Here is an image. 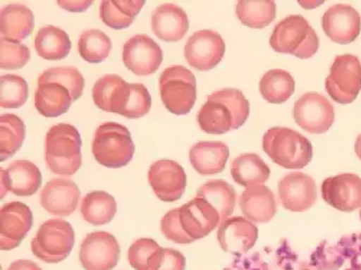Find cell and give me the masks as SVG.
<instances>
[{
	"label": "cell",
	"instance_id": "1",
	"mask_svg": "<svg viewBox=\"0 0 361 270\" xmlns=\"http://www.w3.org/2000/svg\"><path fill=\"white\" fill-rule=\"evenodd\" d=\"M250 115V104L241 91L222 89L209 95L198 111L200 129L208 134H225L239 129Z\"/></svg>",
	"mask_w": 361,
	"mask_h": 270
},
{
	"label": "cell",
	"instance_id": "2",
	"mask_svg": "<svg viewBox=\"0 0 361 270\" xmlns=\"http://www.w3.org/2000/svg\"><path fill=\"white\" fill-rule=\"evenodd\" d=\"M80 134L70 123L50 128L44 140V159L50 171L58 176H72L82 164Z\"/></svg>",
	"mask_w": 361,
	"mask_h": 270
},
{
	"label": "cell",
	"instance_id": "3",
	"mask_svg": "<svg viewBox=\"0 0 361 270\" xmlns=\"http://www.w3.org/2000/svg\"><path fill=\"white\" fill-rule=\"evenodd\" d=\"M263 149L271 161L285 168H303L313 158V145L301 133L275 127L263 137Z\"/></svg>",
	"mask_w": 361,
	"mask_h": 270
},
{
	"label": "cell",
	"instance_id": "4",
	"mask_svg": "<svg viewBox=\"0 0 361 270\" xmlns=\"http://www.w3.org/2000/svg\"><path fill=\"white\" fill-rule=\"evenodd\" d=\"M269 44L278 54L310 59L317 54L320 42L307 20L297 14L287 16L275 26Z\"/></svg>",
	"mask_w": 361,
	"mask_h": 270
},
{
	"label": "cell",
	"instance_id": "5",
	"mask_svg": "<svg viewBox=\"0 0 361 270\" xmlns=\"http://www.w3.org/2000/svg\"><path fill=\"white\" fill-rule=\"evenodd\" d=\"M135 146L129 130L117 123H104L95 130L92 154L103 166L119 168L128 166L135 155Z\"/></svg>",
	"mask_w": 361,
	"mask_h": 270
},
{
	"label": "cell",
	"instance_id": "6",
	"mask_svg": "<svg viewBox=\"0 0 361 270\" xmlns=\"http://www.w3.org/2000/svg\"><path fill=\"white\" fill-rule=\"evenodd\" d=\"M159 91L162 103L170 113L188 115L196 102V78L185 66L173 65L160 75Z\"/></svg>",
	"mask_w": 361,
	"mask_h": 270
},
{
	"label": "cell",
	"instance_id": "7",
	"mask_svg": "<svg viewBox=\"0 0 361 270\" xmlns=\"http://www.w3.org/2000/svg\"><path fill=\"white\" fill-rule=\"evenodd\" d=\"M75 231L64 219H49L38 229L30 243L32 254L44 263L56 264L70 257Z\"/></svg>",
	"mask_w": 361,
	"mask_h": 270
},
{
	"label": "cell",
	"instance_id": "8",
	"mask_svg": "<svg viewBox=\"0 0 361 270\" xmlns=\"http://www.w3.org/2000/svg\"><path fill=\"white\" fill-rule=\"evenodd\" d=\"M310 264L315 270H361V233L343 235L334 245L320 243Z\"/></svg>",
	"mask_w": 361,
	"mask_h": 270
},
{
	"label": "cell",
	"instance_id": "9",
	"mask_svg": "<svg viewBox=\"0 0 361 270\" xmlns=\"http://www.w3.org/2000/svg\"><path fill=\"white\" fill-rule=\"evenodd\" d=\"M326 91L334 101L348 105L361 91V62L353 54L338 56L326 77Z\"/></svg>",
	"mask_w": 361,
	"mask_h": 270
},
{
	"label": "cell",
	"instance_id": "10",
	"mask_svg": "<svg viewBox=\"0 0 361 270\" xmlns=\"http://www.w3.org/2000/svg\"><path fill=\"white\" fill-rule=\"evenodd\" d=\"M294 121L304 131L312 134L326 133L336 119L329 99L317 92H306L293 107Z\"/></svg>",
	"mask_w": 361,
	"mask_h": 270
},
{
	"label": "cell",
	"instance_id": "11",
	"mask_svg": "<svg viewBox=\"0 0 361 270\" xmlns=\"http://www.w3.org/2000/svg\"><path fill=\"white\" fill-rule=\"evenodd\" d=\"M121 247L111 233H88L80 245L79 261L85 270H111L119 262Z\"/></svg>",
	"mask_w": 361,
	"mask_h": 270
},
{
	"label": "cell",
	"instance_id": "12",
	"mask_svg": "<svg viewBox=\"0 0 361 270\" xmlns=\"http://www.w3.org/2000/svg\"><path fill=\"white\" fill-rule=\"evenodd\" d=\"M225 42L219 32L211 30L194 32L184 48L188 64L200 72H209L223 60Z\"/></svg>",
	"mask_w": 361,
	"mask_h": 270
},
{
	"label": "cell",
	"instance_id": "13",
	"mask_svg": "<svg viewBox=\"0 0 361 270\" xmlns=\"http://www.w3.org/2000/svg\"><path fill=\"white\" fill-rule=\"evenodd\" d=\"M162 60L161 48L149 36L139 34L123 44V63L130 72L137 76H149L157 72Z\"/></svg>",
	"mask_w": 361,
	"mask_h": 270
},
{
	"label": "cell",
	"instance_id": "14",
	"mask_svg": "<svg viewBox=\"0 0 361 270\" xmlns=\"http://www.w3.org/2000/svg\"><path fill=\"white\" fill-rule=\"evenodd\" d=\"M149 183L160 200L174 202L185 192L188 178L180 164L174 160L161 159L154 162L149 168Z\"/></svg>",
	"mask_w": 361,
	"mask_h": 270
},
{
	"label": "cell",
	"instance_id": "15",
	"mask_svg": "<svg viewBox=\"0 0 361 270\" xmlns=\"http://www.w3.org/2000/svg\"><path fill=\"white\" fill-rule=\"evenodd\" d=\"M315 180L302 172H292L278 183V196L286 210L304 212L310 210L317 200Z\"/></svg>",
	"mask_w": 361,
	"mask_h": 270
},
{
	"label": "cell",
	"instance_id": "16",
	"mask_svg": "<svg viewBox=\"0 0 361 270\" xmlns=\"http://www.w3.org/2000/svg\"><path fill=\"white\" fill-rule=\"evenodd\" d=\"M34 224V216L26 204L13 201L0 210V249L11 251L21 245Z\"/></svg>",
	"mask_w": 361,
	"mask_h": 270
},
{
	"label": "cell",
	"instance_id": "17",
	"mask_svg": "<svg viewBox=\"0 0 361 270\" xmlns=\"http://www.w3.org/2000/svg\"><path fill=\"white\" fill-rule=\"evenodd\" d=\"M180 224L184 233L192 240H200L210 235L211 231L220 226L218 211L208 201L197 197L178 210Z\"/></svg>",
	"mask_w": 361,
	"mask_h": 270
},
{
	"label": "cell",
	"instance_id": "18",
	"mask_svg": "<svg viewBox=\"0 0 361 270\" xmlns=\"http://www.w3.org/2000/svg\"><path fill=\"white\" fill-rule=\"evenodd\" d=\"M322 195L326 204L342 212L361 208V178L356 174L344 173L326 178Z\"/></svg>",
	"mask_w": 361,
	"mask_h": 270
},
{
	"label": "cell",
	"instance_id": "19",
	"mask_svg": "<svg viewBox=\"0 0 361 270\" xmlns=\"http://www.w3.org/2000/svg\"><path fill=\"white\" fill-rule=\"evenodd\" d=\"M322 30L336 44H352L361 32L360 14L350 5L332 6L322 16Z\"/></svg>",
	"mask_w": 361,
	"mask_h": 270
},
{
	"label": "cell",
	"instance_id": "20",
	"mask_svg": "<svg viewBox=\"0 0 361 270\" xmlns=\"http://www.w3.org/2000/svg\"><path fill=\"white\" fill-rule=\"evenodd\" d=\"M259 229L245 217H228L219 226V243L225 252L231 254H245L255 247Z\"/></svg>",
	"mask_w": 361,
	"mask_h": 270
},
{
	"label": "cell",
	"instance_id": "21",
	"mask_svg": "<svg viewBox=\"0 0 361 270\" xmlns=\"http://www.w3.org/2000/svg\"><path fill=\"white\" fill-rule=\"evenodd\" d=\"M79 198L80 190L73 180L54 178L42 188L40 204L50 214L65 217L76 211Z\"/></svg>",
	"mask_w": 361,
	"mask_h": 270
},
{
	"label": "cell",
	"instance_id": "22",
	"mask_svg": "<svg viewBox=\"0 0 361 270\" xmlns=\"http://www.w3.org/2000/svg\"><path fill=\"white\" fill-rule=\"evenodd\" d=\"M42 182V172L35 164L30 160H16L9 168H1V198L7 192L16 196H32L39 190Z\"/></svg>",
	"mask_w": 361,
	"mask_h": 270
},
{
	"label": "cell",
	"instance_id": "23",
	"mask_svg": "<svg viewBox=\"0 0 361 270\" xmlns=\"http://www.w3.org/2000/svg\"><path fill=\"white\" fill-rule=\"evenodd\" d=\"M190 21L186 12L173 4L158 6L152 14V30L156 37L168 42H176L186 35Z\"/></svg>",
	"mask_w": 361,
	"mask_h": 270
},
{
	"label": "cell",
	"instance_id": "24",
	"mask_svg": "<svg viewBox=\"0 0 361 270\" xmlns=\"http://www.w3.org/2000/svg\"><path fill=\"white\" fill-rule=\"evenodd\" d=\"M239 207L245 219L255 223L269 222L277 213L275 195L263 184L245 188L239 198Z\"/></svg>",
	"mask_w": 361,
	"mask_h": 270
},
{
	"label": "cell",
	"instance_id": "25",
	"mask_svg": "<svg viewBox=\"0 0 361 270\" xmlns=\"http://www.w3.org/2000/svg\"><path fill=\"white\" fill-rule=\"evenodd\" d=\"M229 149L223 142H198L190 150V161L200 176H214L224 171Z\"/></svg>",
	"mask_w": 361,
	"mask_h": 270
},
{
	"label": "cell",
	"instance_id": "26",
	"mask_svg": "<svg viewBox=\"0 0 361 270\" xmlns=\"http://www.w3.org/2000/svg\"><path fill=\"white\" fill-rule=\"evenodd\" d=\"M34 25V14L26 6L11 4L1 9L0 32L6 39L22 42L32 34Z\"/></svg>",
	"mask_w": 361,
	"mask_h": 270
},
{
	"label": "cell",
	"instance_id": "27",
	"mask_svg": "<svg viewBox=\"0 0 361 270\" xmlns=\"http://www.w3.org/2000/svg\"><path fill=\"white\" fill-rule=\"evenodd\" d=\"M35 107L40 115L56 118L68 113L74 102L70 91L60 83L47 82L38 85L35 92Z\"/></svg>",
	"mask_w": 361,
	"mask_h": 270
},
{
	"label": "cell",
	"instance_id": "28",
	"mask_svg": "<svg viewBox=\"0 0 361 270\" xmlns=\"http://www.w3.org/2000/svg\"><path fill=\"white\" fill-rule=\"evenodd\" d=\"M231 174L237 184L248 188L267 182L271 170L257 154H243L233 160Z\"/></svg>",
	"mask_w": 361,
	"mask_h": 270
},
{
	"label": "cell",
	"instance_id": "29",
	"mask_svg": "<svg viewBox=\"0 0 361 270\" xmlns=\"http://www.w3.org/2000/svg\"><path fill=\"white\" fill-rule=\"evenodd\" d=\"M144 5V0H103L100 18L105 25L113 30H125L133 23Z\"/></svg>",
	"mask_w": 361,
	"mask_h": 270
},
{
	"label": "cell",
	"instance_id": "30",
	"mask_svg": "<svg viewBox=\"0 0 361 270\" xmlns=\"http://www.w3.org/2000/svg\"><path fill=\"white\" fill-rule=\"evenodd\" d=\"M35 49L38 56L44 60L59 61L70 54L72 42L68 32L56 26L48 25L38 30Z\"/></svg>",
	"mask_w": 361,
	"mask_h": 270
},
{
	"label": "cell",
	"instance_id": "31",
	"mask_svg": "<svg viewBox=\"0 0 361 270\" xmlns=\"http://www.w3.org/2000/svg\"><path fill=\"white\" fill-rule=\"evenodd\" d=\"M197 197L204 198L218 211L221 224L233 214L236 204V190L226 180H213L204 183L197 190Z\"/></svg>",
	"mask_w": 361,
	"mask_h": 270
},
{
	"label": "cell",
	"instance_id": "32",
	"mask_svg": "<svg viewBox=\"0 0 361 270\" xmlns=\"http://www.w3.org/2000/svg\"><path fill=\"white\" fill-rule=\"evenodd\" d=\"M80 212L86 222L102 226L113 221L117 213V202L106 192H91L85 196L81 202Z\"/></svg>",
	"mask_w": 361,
	"mask_h": 270
},
{
	"label": "cell",
	"instance_id": "33",
	"mask_svg": "<svg viewBox=\"0 0 361 270\" xmlns=\"http://www.w3.org/2000/svg\"><path fill=\"white\" fill-rule=\"evenodd\" d=\"M295 81L290 73L271 70L259 81V92L263 99L273 104H283L293 95Z\"/></svg>",
	"mask_w": 361,
	"mask_h": 270
},
{
	"label": "cell",
	"instance_id": "34",
	"mask_svg": "<svg viewBox=\"0 0 361 270\" xmlns=\"http://www.w3.org/2000/svg\"><path fill=\"white\" fill-rule=\"evenodd\" d=\"M236 14L243 25L261 30L276 19V4L271 0H240Z\"/></svg>",
	"mask_w": 361,
	"mask_h": 270
},
{
	"label": "cell",
	"instance_id": "35",
	"mask_svg": "<svg viewBox=\"0 0 361 270\" xmlns=\"http://www.w3.org/2000/svg\"><path fill=\"white\" fill-rule=\"evenodd\" d=\"M25 140V125L13 113L0 116V160L13 157Z\"/></svg>",
	"mask_w": 361,
	"mask_h": 270
},
{
	"label": "cell",
	"instance_id": "36",
	"mask_svg": "<svg viewBox=\"0 0 361 270\" xmlns=\"http://www.w3.org/2000/svg\"><path fill=\"white\" fill-rule=\"evenodd\" d=\"M111 42L100 30H89L81 34L78 40V52L86 62L99 64L111 54Z\"/></svg>",
	"mask_w": 361,
	"mask_h": 270
},
{
	"label": "cell",
	"instance_id": "37",
	"mask_svg": "<svg viewBox=\"0 0 361 270\" xmlns=\"http://www.w3.org/2000/svg\"><path fill=\"white\" fill-rule=\"evenodd\" d=\"M47 82H56L70 91L73 101L81 97L85 89V78L74 66L51 67L44 70L39 78L38 85Z\"/></svg>",
	"mask_w": 361,
	"mask_h": 270
},
{
	"label": "cell",
	"instance_id": "38",
	"mask_svg": "<svg viewBox=\"0 0 361 270\" xmlns=\"http://www.w3.org/2000/svg\"><path fill=\"white\" fill-rule=\"evenodd\" d=\"M28 99V85L18 75H4L0 78V105L3 109H20Z\"/></svg>",
	"mask_w": 361,
	"mask_h": 270
},
{
	"label": "cell",
	"instance_id": "39",
	"mask_svg": "<svg viewBox=\"0 0 361 270\" xmlns=\"http://www.w3.org/2000/svg\"><path fill=\"white\" fill-rule=\"evenodd\" d=\"M30 59V49L13 40L0 39V67L6 70H20Z\"/></svg>",
	"mask_w": 361,
	"mask_h": 270
},
{
	"label": "cell",
	"instance_id": "40",
	"mask_svg": "<svg viewBox=\"0 0 361 270\" xmlns=\"http://www.w3.org/2000/svg\"><path fill=\"white\" fill-rule=\"evenodd\" d=\"M152 97L142 83H130V92L121 115L129 119H139L149 113Z\"/></svg>",
	"mask_w": 361,
	"mask_h": 270
},
{
	"label": "cell",
	"instance_id": "41",
	"mask_svg": "<svg viewBox=\"0 0 361 270\" xmlns=\"http://www.w3.org/2000/svg\"><path fill=\"white\" fill-rule=\"evenodd\" d=\"M159 249V245L153 239H137L128 250V261L135 270H149V261Z\"/></svg>",
	"mask_w": 361,
	"mask_h": 270
},
{
	"label": "cell",
	"instance_id": "42",
	"mask_svg": "<svg viewBox=\"0 0 361 270\" xmlns=\"http://www.w3.org/2000/svg\"><path fill=\"white\" fill-rule=\"evenodd\" d=\"M123 80L121 76L115 74H107L99 79L92 89V99L94 104L99 109L109 113L111 97Z\"/></svg>",
	"mask_w": 361,
	"mask_h": 270
},
{
	"label": "cell",
	"instance_id": "43",
	"mask_svg": "<svg viewBox=\"0 0 361 270\" xmlns=\"http://www.w3.org/2000/svg\"><path fill=\"white\" fill-rule=\"evenodd\" d=\"M186 259L180 252L160 247L154 253L149 263V270H184Z\"/></svg>",
	"mask_w": 361,
	"mask_h": 270
},
{
	"label": "cell",
	"instance_id": "44",
	"mask_svg": "<svg viewBox=\"0 0 361 270\" xmlns=\"http://www.w3.org/2000/svg\"><path fill=\"white\" fill-rule=\"evenodd\" d=\"M178 210L180 208L172 209L165 216L162 217L161 223H160L162 235L172 243H178V245H190L195 241L188 237L180 227Z\"/></svg>",
	"mask_w": 361,
	"mask_h": 270
},
{
	"label": "cell",
	"instance_id": "45",
	"mask_svg": "<svg viewBox=\"0 0 361 270\" xmlns=\"http://www.w3.org/2000/svg\"><path fill=\"white\" fill-rule=\"evenodd\" d=\"M93 1L91 0H80V1H72V0H59L58 5L62 9L70 12H85Z\"/></svg>",
	"mask_w": 361,
	"mask_h": 270
},
{
	"label": "cell",
	"instance_id": "46",
	"mask_svg": "<svg viewBox=\"0 0 361 270\" xmlns=\"http://www.w3.org/2000/svg\"><path fill=\"white\" fill-rule=\"evenodd\" d=\"M7 270H42L37 264L30 259H18L12 262Z\"/></svg>",
	"mask_w": 361,
	"mask_h": 270
},
{
	"label": "cell",
	"instance_id": "47",
	"mask_svg": "<svg viewBox=\"0 0 361 270\" xmlns=\"http://www.w3.org/2000/svg\"><path fill=\"white\" fill-rule=\"evenodd\" d=\"M355 153L358 156L359 159L361 160V134H359L356 143H355Z\"/></svg>",
	"mask_w": 361,
	"mask_h": 270
},
{
	"label": "cell",
	"instance_id": "48",
	"mask_svg": "<svg viewBox=\"0 0 361 270\" xmlns=\"http://www.w3.org/2000/svg\"><path fill=\"white\" fill-rule=\"evenodd\" d=\"M300 270H315L314 269L313 266L310 265V264L303 263L301 264V268Z\"/></svg>",
	"mask_w": 361,
	"mask_h": 270
},
{
	"label": "cell",
	"instance_id": "49",
	"mask_svg": "<svg viewBox=\"0 0 361 270\" xmlns=\"http://www.w3.org/2000/svg\"><path fill=\"white\" fill-rule=\"evenodd\" d=\"M359 216H360V221H361V210H360V212H359Z\"/></svg>",
	"mask_w": 361,
	"mask_h": 270
}]
</instances>
